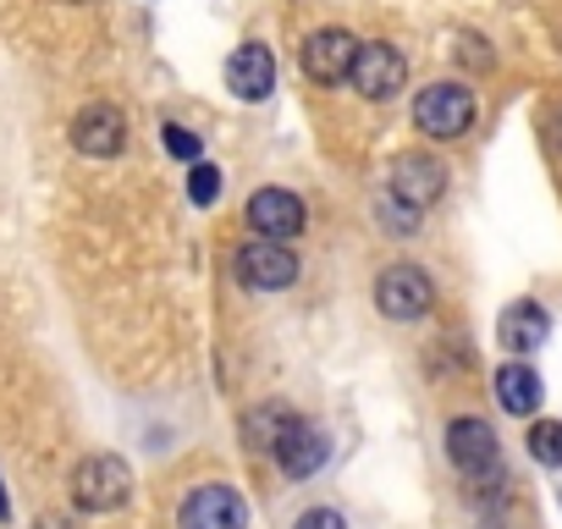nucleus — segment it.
Wrapping results in <instances>:
<instances>
[{"mask_svg":"<svg viewBox=\"0 0 562 529\" xmlns=\"http://www.w3.org/2000/svg\"><path fill=\"white\" fill-rule=\"evenodd\" d=\"M441 188H447V166H441V160H430V155H419V149L397 155L392 171H386V199H392L386 215H392V226H397V232H414L419 215L441 199Z\"/></svg>","mask_w":562,"mask_h":529,"instance_id":"f257e3e1","label":"nucleus"},{"mask_svg":"<svg viewBox=\"0 0 562 529\" xmlns=\"http://www.w3.org/2000/svg\"><path fill=\"white\" fill-rule=\"evenodd\" d=\"M133 491V469L116 458V452H94L72 469V502L83 513H116Z\"/></svg>","mask_w":562,"mask_h":529,"instance_id":"f03ea898","label":"nucleus"},{"mask_svg":"<svg viewBox=\"0 0 562 529\" xmlns=\"http://www.w3.org/2000/svg\"><path fill=\"white\" fill-rule=\"evenodd\" d=\"M414 122H419V133L452 144V138H463V133L474 127V94H469L463 83H430V89L414 100Z\"/></svg>","mask_w":562,"mask_h":529,"instance_id":"7ed1b4c3","label":"nucleus"},{"mask_svg":"<svg viewBox=\"0 0 562 529\" xmlns=\"http://www.w3.org/2000/svg\"><path fill=\"white\" fill-rule=\"evenodd\" d=\"M447 458L469 485H491L502 474V452H496V436H491L485 419H452L447 425Z\"/></svg>","mask_w":562,"mask_h":529,"instance_id":"20e7f679","label":"nucleus"},{"mask_svg":"<svg viewBox=\"0 0 562 529\" xmlns=\"http://www.w3.org/2000/svg\"><path fill=\"white\" fill-rule=\"evenodd\" d=\"M237 282L254 293H281L299 282V254L276 237H254L237 248Z\"/></svg>","mask_w":562,"mask_h":529,"instance_id":"39448f33","label":"nucleus"},{"mask_svg":"<svg viewBox=\"0 0 562 529\" xmlns=\"http://www.w3.org/2000/svg\"><path fill=\"white\" fill-rule=\"evenodd\" d=\"M348 83H353V89H359L370 105H381V100H397V89L408 83V61H403V56H397L386 40H375V45H359Z\"/></svg>","mask_w":562,"mask_h":529,"instance_id":"423d86ee","label":"nucleus"},{"mask_svg":"<svg viewBox=\"0 0 562 529\" xmlns=\"http://www.w3.org/2000/svg\"><path fill=\"white\" fill-rule=\"evenodd\" d=\"M122 144H127V116H122L116 105L94 100V105H83V111L72 116V149H78V155L111 160V155H122Z\"/></svg>","mask_w":562,"mask_h":529,"instance_id":"0eeeda50","label":"nucleus"},{"mask_svg":"<svg viewBox=\"0 0 562 529\" xmlns=\"http://www.w3.org/2000/svg\"><path fill=\"white\" fill-rule=\"evenodd\" d=\"M177 529H248V507L232 485H199L182 513H177Z\"/></svg>","mask_w":562,"mask_h":529,"instance_id":"6e6552de","label":"nucleus"},{"mask_svg":"<svg viewBox=\"0 0 562 529\" xmlns=\"http://www.w3.org/2000/svg\"><path fill=\"white\" fill-rule=\"evenodd\" d=\"M304 199L299 193H288V188H259L254 199H248V226H254V237H276V243H288V237H299L304 232Z\"/></svg>","mask_w":562,"mask_h":529,"instance_id":"1a4fd4ad","label":"nucleus"},{"mask_svg":"<svg viewBox=\"0 0 562 529\" xmlns=\"http://www.w3.org/2000/svg\"><path fill=\"white\" fill-rule=\"evenodd\" d=\"M375 304L386 320H419L430 309V277L419 264H392V271L375 282Z\"/></svg>","mask_w":562,"mask_h":529,"instance_id":"9d476101","label":"nucleus"},{"mask_svg":"<svg viewBox=\"0 0 562 529\" xmlns=\"http://www.w3.org/2000/svg\"><path fill=\"white\" fill-rule=\"evenodd\" d=\"M353 56H359V40L348 29H321V34L304 40V78L331 89L353 72Z\"/></svg>","mask_w":562,"mask_h":529,"instance_id":"9b49d317","label":"nucleus"},{"mask_svg":"<svg viewBox=\"0 0 562 529\" xmlns=\"http://www.w3.org/2000/svg\"><path fill=\"white\" fill-rule=\"evenodd\" d=\"M326 452H331V441H326V430H321V425H310V419H293V425H288V436L276 441V463L288 469L293 480L315 474V469L326 463Z\"/></svg>","mask_w":562,"mask_h":529,"instance_id":"f8f14e48","label":"nucleus"},{"mask_svg":"<svg viewBox=\"0 0 562 529\" xmlns=\"http://www.w3.org/2000/svg\"><path fill=\"white\" fill-rule=\"evenodd\" d=\"M226 89H232L237 100H265V94L276 89V56H270L265 45L232 50V61H226Z\"/></svg>","mask_w":562,"mask_h":529,"instance_id":"ddd939ff","label":"nucleus"},{"mask_svg":"<svg viewBox=\"0 0 562 529\" xmlns=\"http://www.w3.org/2000/svg\"><path fill=\"white\" fill-rule=\"evenodd\" d=\"M496 331H502V348H507V353H535V348L551 337V320H546V309H540V304H529V299H524V304H513V309L502 315V326H496Z\"/></svg>","mask_w":562,"mask_h":529,"instance_id":"4468645a","label":"nucleus"},{"mask_svg":"<svg viewBox=\"0 0 562 529\" xmlns=\"http://www.w3.org/2000/svg\"><path fill=\"white\" fill-rule=\"evenodd\" d=\"M496 403L507 408V414H535L540 403H546V386H540V375L529 370V364H502L496 370Z\"/></svg>","mask_w":562,"mask_h":529,"instance_id":"2eb2a0df","label":"nucleus"},{"mask_svg":"<svg viewBox=\"0 0 562 529\" xmlns=\"http://www.w3.org/2000/svg\"><path fill=\"white\" fill-rule=\"evenodd\" d=\"M299 414L288 408V403H265V408H254L248 414V425H243V436H248V447L254 452H276V441L288 436V425H293Z\"/></svg>","mask_w":562,"mask_h":529,"instance_id":"dca6fc26","label":"nucleus"},{"mask_svg":"<svg viewBox=\"0 0 562 529\" xmlns=\"http://www.w3.org/2000/svg\"><path fill=\"white\" fill-rule=\"evenodd\" d=\"M529 458L546 469H562V419H540L529 430Z\"/></svg>","mask_w":562,"mask_h":529,"instance_id":"f3484780","label":"nucleus"},{"mask_svg":"<svg viewBox=\"0 0 562 529\" xmlns=\"http://www.w3.org/2000/svg\"><path fill=\"white\" fill-rule=\"evenodd\" d=\"M188 199L193 204H215L221 199V171L215 166H193L188 171Z\"/></svg>","mask_w":562,"mask_h":529,"instance_id":"a211bd4d","label":"nucleus"},{"mask_svg":"<svg viewBox=\"0 0 562 529\" xmlns=\"http://www.w3.org/2000/svg\"><path fill=\"white\" fill-rule=\"evenodd\" d=\"M160 144H166V155H177V160H199V138H193L188 127H160Z\"/></svg>","mask_w":562,"mask_h":529,"instance_id":"6ab92c4d","label":"nucleus"},{"mask_svg":"<svg viewBox=\"0 0 562 529\" xmlns=\"http://www.w3.org/2000/svg\"><path fill=\"white\" fill-rule=\"evenodd\" d=\"M299 529H348V524H342V513L315 507V513H304V518H299Z\"/></svg>","mask_w":562,"mask_h":529,"instance_id":"aec40b11","label":"nucleus"},{"mask_svg":"<svg viewBox=\"0 0 562 529\" xmlns=\"http://www.w3.org/2000/svg\"><path fill=\"white\" fill-rule=\"evenodd\" d=\"M7 513H12V507H7V491H0V518H7Z\"/></svg>","mask_w":562,"mask_h":529,"instance_id":"412c9836","label":"nucleus"},{"mask_svg":"<svg viewBox=\"0 0 562 529\" xmlns=\"http://www.w3.org/2000/svg\"><path fill=\"white\" fill-rule=\"evenodd\" d=\"M557 144H562V116H557Z\"/></svg>","mask_w":562,"mask_h":529,"instance_id":"4be33fe9","label":"nucleus"}]
</instances>
